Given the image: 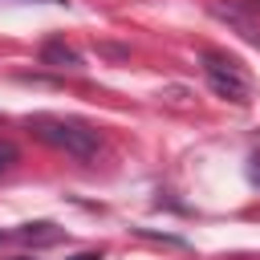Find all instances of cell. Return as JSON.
Segmentation results:
<instances>
[{
	"label": "cell",
	"mask_w": 260,
	"mask_h": 260,
	"mask_svg": "<svg viewBox=\"0 0 260 260\" xmlns=\"http://www.w3.org/2000/svg\"><path fill=\"white\" fill-rule=\"evenodd\" d=\"M8 236H12V232H4V228H0V244H4V240H8Z\"/></svg>",
	"instance_id": "8"
},
{
	"label": "cell",
	"mask_w": 260,
	"mask_h": 260,
	"mask_svg": "<svg viewBox=\"0 0 260 260\" xmlns=\"http://www.w3.org/2000/svg\"><path fill=\"white\" fill-rule=\"evenodd\" d=\"M28 130H32L41 142H49V146H57V150H65V154H73V158H93V154H98V130H89L85 122L32 118Z\"/></svg>",
	"instance_id": "1"
},
{
	"label": "cell",
	"mask_w": 260,
	"mask_h": 260,
	"mask_svg": "<svg viewBox=\"0 0 260 260\" xmlns=\"http://www.w3.org/2000/svg\"><path fill=\"white\" fill-rule=\"evenodd\" d=\"M12 236H20V240H28V244H57V240H61V228H57V223H24V228H16Z\"/></svg>",
	"instance_id": "4"
},
{
	"label": "cell",
	"mask_w": 260,
	"mask_h": 260,
	"mask_svg": "<svg viewBox=\"0 0 260 260\" xmlns=\"http://www.w3.org/2000/svg\"><path fill=\"white\" fill-rule=\"evenodd\" d=\"M12 162H16V146H12V142H4V138H0V171H8V167H12Z\"/></svg>",
	"instance_id": "5"
},
{
	"label": "cell",
	"mask_w": 260,
	"mask_h": 260,
	"mask_svg": "<svg viewBox=\"0 0 260 260\" xmlns=\"http://www.w3.org/2000/svg\"><path fill=\"white\" fill-rule=\"evenodd\" d=\"M248 179H252V183H256V187H260V150H256V154H252V167H248Z\"/></svg>",
	"instance_id": "6"
},
{
	"label": "cell",
	"mask_w": 260,
	"mask_h": 260,
	"mask_svg": "<svg viewBox=\"0 0 260 260\" xmlns=\"http://www.w3.org/2000/svg\"><path fill=\"white\" fill-rule=\"evenodd\" d=\"M41 65H49V69H81V53L69 49L65 41H45L41 45Z\"/></svg>",
	"instance_id": "3"
},
{
	"label": "cell",
	"mask_w": 260,
	"mask_h": 260,
	"mask_svg": "<svg viewBox=\"0 0 260 260\" xmlns=\"http://www.w3.org/2000/svg\"><path fill=\"white\" fill-rule=\"evenodd\" d=\"M16 260H28V256H16Z\"/></svg>",
	"instance_id": "9"
},
{
	"label": "cell",
	"mask_w": 260,
	"mask_h": 260,
	"mask_svg": "<svg viewBox=\"0 0 260 260\" xmlns=\"http://www.w3.org/2000/svg\"><path fill=\"white\" fill-rule=\"evenodd\" d=\"M203 77H207V85H211L219 98H228V102H236V106H248V102H252V81H248V73H244L232 57L203 53Z\"/></svg>",
	"instance_id": "2"
},
{
	"label": "cell",
	"mask_w": 260,
	"mask_h": 260,
	"mask_svg": "<svg viewBox=\"0 0 260 260\" xmlns=\"http://www.w3.org/2000/svg\"><path fill=\"white\" fill-rule=\"evenodd\" d=\"M53 4H57V0H53Z\"/></svg>",
	"instance_id": "10"
},
{
	"label": "cell",
	"mask_w": 260,
	"mask_h": 260,
	"mask_svg": "<svg viewBox=\"0 0 260 260\" xmlns=\"http://www.w3.org/2000/svg\"><path fill=\"white\" fill-rule=\"evenodd\" d=\"M69 260H102V252H77V256H69Z\"/></svg>",
	"instance_id": "7"
}]
</instances>
